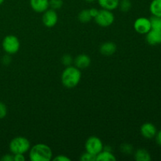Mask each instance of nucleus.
<instances>
[{
    "instance_id": "obj_32",
    "label": "nucleus",
    "mask_w": 161,
    "mask_h": 161,
    "mask_svg": "<svg viewBox=\"0 0 161 161\" xmlns=\"http://www.w3.org/2000/svg\"><path fill=\"white\" fill-rule=\"evenodd\" d=\"M86 2H87V3H93V2H94L95 0H85Z\"/></svg>"
},
{
    "instance_id": "obj_22",
    "label": "nucleus",
    "mask_w": 161,
    "mask_h": 161,
    "mask_svg": "<svg viewBox=\"0 0 161 161\" xmlns=\"http://www.w3.org/2000/svg\"><path fill=\"white\" fill-rule=\"evenodd\" d=\"M80 160L82 161H96V156L86 152L83 153V155L80 157Z\"/></svg>"
},
{
    "instance_id": "obj_29",
    "label": "nucleus",
    "mask_w": 161,
    "mask_h": 161,
    "mask_svg": "<svg viewBox=\"0 0 161 161\" xmlns=\"http://www.w3.org/2000/svg\"><path fill=\"white\" fill-rule=\"evenodd\" d=\"M2 61H3V63L4 64H9L11 61V58L10 57H9V54H8L7 53L6 55H5V56L3 58V59H2Z\"/></svg>"
},
{
    "instance_id": "obj_7",
    "label": "nucleus",
    "mask_w": 161,
    "mask_h": 161,
    "mask_svg": "<svg viewBox=\"0 0 161 161\" xmlns=\"http://www.w3.org/2000/svg\"><path fill=\"white\" fill-rule=\"evenodd\" d=\"M134 28L139 34H147L151 30L150 20L146 17H139L134 23Z\"/></svg>"
},
{
    "instance_id": "obj_3",
    "label": "nucleus",
    "mask_w": 161,
    "mask_h": 161,
    "mask_svg": "<svg viewBox=\"0 0 161 161\" xmlns=\"http://www.w3.org/2000/svg\"><path fill=\"white\" fill-rule=\"evenodd\" d=\"M9 150L12 154H25L29 151L31 144L25 137H16L9 142Z\"/></svg>"
},
{
    "instance_id": "obj_8",
    "label": "nucleus",
    "mask_w": 161,
    "mask_h": 161,
    "mask_svg": "<svg viewBox=\"0 0 161 161\" xmlns=\"http://www.w3.org/2000/svg\"><path fill=\"white\" fill-rule=\"evenodd\" d=\"M58 16L55 9H47L45 12H43V15H42V23L46 27L48 28H52V27L55 26L58 22Z\"/></svg>"
},
{
    "instance_id": "obj_16",
    "label": "nucleus",
    "mask_w": 161,
    "mask_h": 161,
    "mask_svg": "<svg viewBox=\"0 0 161 161\" xmlns=\"http://www.w3.org/2000/svg\"><path fill=\"white\" fill-rule=\"evenodd\" d=\"M135 159L137 161H150V153L145 149H138L135 153Z\"/></svg>"
},
{
    "instance_id": "obj_33",
    "label": "nucleus",
    "mask_w": 161,
    "mask_h": 161,
    "mask_svg": "<svg viewBox=\"0 0 161 161\" xmlns=\"http://www.w3.org/2000/svg\"><path fill=\"white\" fill-rule=\"evenodd\" d=\"M3 2H4V0H0V5H2L3 3Z\"/></svg>"
},
{
    "instance_id": "obj_27",
    "label": "nucleus",
    "mask_w": 161,
    "mask_h": 161,
    "mask_svg": "<svg viewBox=\"0 0 161 161\" xmlns=\"http://www.w3.org/2000/svg\"><path fill=\"white\" fill-rule=\"evenodd\" d=\"M25 157L24 154H14V161H25Z\"/></svg>"
},
{
    "instance_id": "obj_24",
    "label": "nucleus",
    "mask_w": 161,
    "mask_h": 161,
    "mask_svg": "<svg viewBox=\"0 0 161 161\" xmlns=\"http://www.w3.org/2000/svg\"><path fill=\"white\" fill-rule=\"evenodd\" d=\"M120 149L122 153L126 154L131 153L132 151H133V147H132V146H130V145L129 144H123L122 146H121Z\"/></svg>"
},
{
    "instance_id": "obj_25",
    "label": "nucleus",
    "mask_w": 161,
    "mask_h": 161,
    "mask_svg": "<svg viewBox=\"0 0 161 161\" xmlns=\"http://www.w3.org/2000/svg\"><path fill=\"white\" fill-rule=\"evenodd\" d=\"M6 114H7L6 105L3 102H0V119H3L6 117Z\"/></svg>"
},
{
    "instance_id": "obj_14",
    "label": "nucleus",
    "mask_w": 161,
    "mask_h": 161,
    "mask_svg": "<svg viewBox=\"0 0 161 161\" xmlns=\"http://www.w3.org/2000/svg\"><path fill=\"white\" fill-rule=\"evenodd\" d=\"M99 5L103 9L108 10H113L119 6V0H97Z\"/></svg>"
},
{
    "instance_id": "obj_9",
    "label": "nucleus",
    "mask_w": 161,
    "mask_h": 161,
    "mask_svg": "<svg viewBox=\"0 0 161 161\" xmlns=\"http://www.w3.org/2000/svg\"><path fill=\"white\" fill-rule=\"evenodd\" d=\"M142 135L145 138L147 139H151L153 138L157 135V127L152 123H145L142 125L141 129H140Z\"/></svg>"
},
{
    "instance_id": "obj_18",
    "label": "nucleus",
    "mask_w": 161,
    "mask_h": 161,
    "mask_svg": "<svg viewBox=\"0 0 161 161\" xmlns=\"http://www.w3.org/2000/svg\"><path fill=\"white\" fill-rule=\"evenodd\" d=\"M78 19L82 23H88L89 21H91L92 17L91 16L89 9H83L78 14Z\"/></svg>"
},
{
    "instance_id": "obj_1",
    "label": "nucleus",
    "mask_w": 161,
    "mask_h": 161,
    "mask_svg": "<svg viewBox=\"0 0 161 161\" xmlns=\"http://www.w3.org/2000/svg\"><path fill=\"white\" fill-rule=\"evenodd\" d=\"M81 80V72L77 67L69 65L64 69L61 74V83L65 87L74 88Z\"/></svg>"
},
{
    "instance_id": "obj_30",
    "label": "nucleus",
    "mask_w": 161,
    "mask_h": 161,
    "mask_svg": "<svg viewBox=\"0 0 161 161\" xmlns=\"http://www.w3.org/2000/svg\"><path fill=\"white\" fill-rule=\"evenodd\" d=\"M89 11H90V14H91V16L92 17V18H94V17L97 15V14H98L99 12L98 9H96V8H91V9H89Z\"/></svg>"
},
{
    "instance_id": "obj_19",
    "label": "nucleus",
    "mask_w": 161,
    "mask_h": 161,
    "mask_svg": "<svg viewBox=\"0 0 161 161\" xmlns=\"http://www.w3.org/2000/svg\"><path fill=\"white\" fill-rule=\"evenodd\" d=\"M151 24V29L160 30L161 31V17H157L153 16L149 18Z\"/></svg>"
},
{
    "instance_id": "obj_17",
    "label": "nucleus",
    "mask_w": 161,
    "mask_h": 161,
    "mask_svg": "<svg viewBox=\"0 0 161 161\" xmlns=\"http://www.w3.org/2000/svg\"><path fill=\"white\" fill-rule=\"evenodd\" d=\"M149 10L152 15L161 17V0H153L149 6Z\"/></svg>"
},
{
    "instance_id": "obj_20",
    "label": "nucleus",
    "mask_w": 161,
    "mask_h": 161,
    "mask_svg": "<svg viewBox=\"0 0 161 161\" xmlns=\"http://www.w3.org/2000/svg\"><path fill=\"white\" fill-rule=\"evenodd\" d=\"M119 6L122 12H128L131 8V3L130 0H121L119 1Z\"/></svg>"
},
{
    "instance_id": "obj_26",
    "label": "nucleus",
    "mask_w": 161,
    "mask_h": 161,
    "mask_svg": "<svg viewBox=\"0 0 161 161\" xmlns=\"http://www.w3.org/2000/svg\"><path fill=\"white\" fill-rule=\"evenodd\" d=\"M54 161H70L71 159L64 155H58L53 159Z\"/></svg>"
},
{
    "instance_id": "obj_12",
    "label": "nucleus",
    "mask_w": 161,
    "mask_h": 161,
    "mask_svg": "<svg viewBox=\"0 0 161 161\" xmlns=\"http://www.w3.org/2000/svg\"><path fill=\"white\" fill-rule=\"evenodd\" d=\"M74 63H75V67H77L80 69H84L89 67L91 64V58L88 55L83 53V54H80L75 58L74 60Z\"/></svg>"
},
{
    "instance_id": "obj_10",
    "label": "nucleus",
    "mask_w": 161,
    "mask_h": 161,
    "mask_svg": "<svg viewBox=\"0 0 161 161\" xmlns=\"http://www.w3.org/2000/svg\"><path fill=\"white\" fill-rule=\"evenodd\" d=\"M146 35V42L152 46L161 44V31L151 29Z\"/></svg>"
},
{
    "instance_id": "obj_21",
    "label": "nucleus",
    "mask_w": 161,
    "mask_h": 161,
    "mask_svg": "<svg viewBox=\"0 0 161 161\" xmlns=\"http://www.w3.org/2000/svg\"><path fill=\"white\" fill-rule=\"evenodd\" d=\"M63 5L62 0H49V6L53 9H58Z\"/></svg>"
},
{
    "instance_id": "obj_13",
    "label": "nucleus",
    "mask_w": 161,
    "mask_h": 161,
    "mask_svg": "<svg viewBox=\"0 0 161 161\" xmlns=\"http://www.w3.org/2000/svg\"><path fill=\"white\" fill-rule=\"evenodd\" d=\"M100 53L104 56H111L116 52V45L113 42H104L100 47Z\"/></svg>"
},
{
    "instance_id": "obj_2",
    "label": "nucleus",
    "mask_w": 161,
    "mask_h": 161,
    "mask_svg": "<svg viewBox=\"0 0 161 161\" xmlns=\"http://www.w3.org/2000/svg\"><path fill=\"white\" fill-rule=\"evenodd\" d=\"M53 157V153L50 146L39 143L29 149V158L31 161H50Z\"/></svg>"
},
{
    "instance_id": "obj_31",
    "label": "nucleus",
    "mask_w": 161,
    "mask_h": 161,
    "mask_svg": "<svg viewBox=\"0 0 161 161\" xmlns=\"http://www.w3.org/2000/svg\"><path fill=\"white\" fill-rule=\"evenodd\" d=\"M155 137H156V141H157V143L159 145V146H161V129L158 132H157V135H156Z\"/></svg>"
},
{
    "instance_id": "obj_11",
    "label": "nucleus",
    "mask_w": 161,
    "mask_h": 161,
    "mask_svg": "<svg viewBox=\"0 0 161 161\" xmlns=\"http://www.w3.org/2000/svg\"><path fill=\"white\" fill-rule=\"evenodd\" d=\"M31 9L36 13H43L49 8V0H30Z\"/></svg>"
},
{
    "instance_id": "obj_4",
    "label": "nucleus",
    "mask_w": 161,
    "mask_h": 161,
    "mask_svg": "<svg viewBox=\"0 0 161 161\" xmlns=\"http://www.w3.org/2000/svg\"><path fill=\"white\" fill-rule=\"evenodd\" d=\"M3 49L6 53L11 55L17 53L20 49V41L17 36L14 35L6 36L2 42Z\"/></svg>"
},
{
    "instance_id": "obj_5",
    "label": "nucleus",
    "mask_w": 161,
    "mask_h": 161,
    "mask_svg": "<svg viewBox=\"0 0 161 161\" xmlns=\"http://www.w3.org/2000/svg\"><path fill=\"white\" fill-rule=\"evenodd\" d=\"M85 149L86 152L97 156L100 152L104 149L103 143L102 140L96 136H91L88 138L85 143Z\"/></svg>"
},
{
    "instance_id": "obj_6",
    "label": "nucleus",
    "mask_w": 161,
    "mask_h": 161,
    "mask_svg": "<svg viewBox=\"0 0 161 161\" xmlns=\"http://www.w3.org/2000/svg\"><path fill=\"white\" fill-rule=\"evenodd\" d=\"M95 22L102 27H108L114 22L115 17L111 10L102 9L99 10L97 15L94 17Z\"/></svg>"
},
{
    "instance_id": "obj_15",
    "label": "nucleus",
    "mask_w": 161,
    "mask_h": 161,
    "mask_svg": "<svg viewBox=\"0 0 161 161\" xmlns=\"http://www.w3.org/2000/svg\"><path fill=\"white\" fill-rule=\"evenodd\" d=\"M116 158L111 151L102 150L96 156V161H116Z\"/></svg>"
},
{
    "instance_id": "obj_23",
    "label": "nucleus",
    "mask_w": 161,
    "mask_h": 161,
    "mask_svg": "<svg viewBox=\"0 0 161 161\" xmlns=\"http://www.w3.org/2000/svg\"><path fill=\"white\" fill-rule=\"evenodd\" d=\"M72 61H73V60H72V56L69 54H64V56L61 58V62H62V64L65 66L71 65Z\"/></svg>"
},
{
    "instance_id": "obj_28",
    "label": "nucleus",
    "mask_w": 161,
    "mask_h": 161,
    "mask_svg": "<svg viewBox=\"0 0 161 161\" xmlns=\"http://www.w3.org/2000/svg\"><path fill=\"white\" fill-rule=\"evenodd\" d=\"M1 160L3 161H14V154L10 155V154H6L4 155L1 158Z\"/></svg>"
}]
</instances>
